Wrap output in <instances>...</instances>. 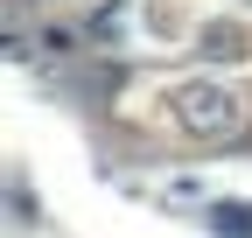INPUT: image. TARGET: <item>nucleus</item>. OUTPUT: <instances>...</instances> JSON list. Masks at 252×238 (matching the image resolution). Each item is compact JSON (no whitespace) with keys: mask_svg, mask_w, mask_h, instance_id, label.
<instances>
[{"mask_svg":"<svg viewBox=\"0 0 252 238\" xmlns=\"http://www.w3.org/2000/svg\"><path fill=\"white\" fill-rule=\"evenodd\" d=\"M175 126L196 140H231L245 126V105L224 91V84H182L175 91Z\"/></svg>","mask_w":252,"mask_h":238,"instance_id":"nucleus-1","label":"nucleus"}]
</instances>
